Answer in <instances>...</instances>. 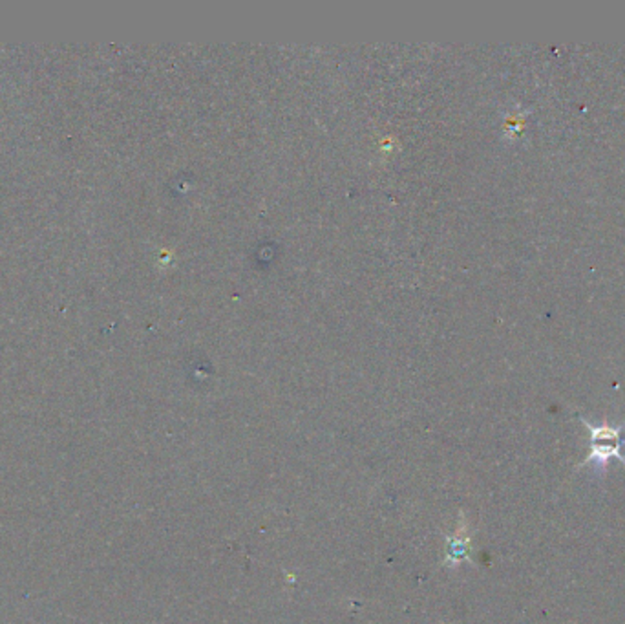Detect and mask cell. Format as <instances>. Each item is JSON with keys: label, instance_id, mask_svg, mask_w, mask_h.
<instances>
[{"label": "cell", "instance_id": "cell-1", "mask_svg": "<svg viewBox=\"0 0 625 624\" xmlns=\"http://www.w3.org/2000/svg\"><path fill=\"white\" fill-rule=\"evenodd\" d=\"M580 422L587 427V431L590 435V453L587 455V458L581 464L576 465V471L592 465L598 475H605L609 462L612 458H616L621 465H625V456L621 455V449L625 447V438H623L625 424L614 427L609 424L590 425L583 418H580Z\"/></svg>", "mask_w": 625, "mask_h": 624}]
</instances>
